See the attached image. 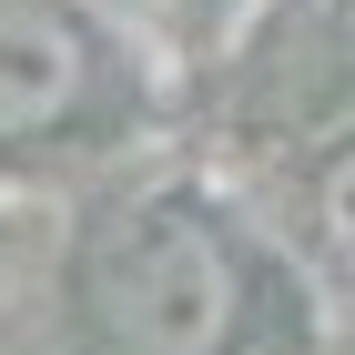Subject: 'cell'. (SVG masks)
Here are the masks:
<instances>
[{"mask_svg":"<svg viewBox=\"0 0 355 355\" xmlns=\"http://www.w3.org/2000/svg\"><path fill=\"white\" fill-rule=\"evenodd\" d=\"M82 304L122 355H223L244 325V254L203 203L153 193L92 234Z\"/></svg>","mask_w":355,"mask_h":355,"instance_id":"6da1fadb","label":"cell"},{"mask_svg":"<svg viewBox=\"0 0 355 355\" xmlns=\"http://www.w3.org/2000/svg\"><path fill=\"white\" fill-rule=\"evenodd\" d=\"M82 92H92V41L51 0H0V142L71 122Z\"/></svg>","mask_w":355,"mask_h":355,"instance_id":"7a4b0ae2","label":"cell"},{"mask_svg":"<svg viewBox=\"0 0 355 355\" xmlns=\"http://www.w3.org/2000/svg\"><path fill=\"white\" fill-rule=\"evenodd\" d=\"M315 223H325V254L355 274V132L325 153V173H315Z\"/></svg>","mask_w":355,"mask_h":355,"instance_id":"3957f363","label":"cell"},{"mask_svg":"<svg viewBox=\"0 0 355 355\" xmlns=\"http://www.w3.org/2000/svg\"><path fill=\"white\" fill-rule=\"evenodd\" d=\"M345 41H355V0H345Z\"/></svg>","mask_w":355,"mask_h":355,"instance_id":"277c9868","label":"cell"}]
</instances>
